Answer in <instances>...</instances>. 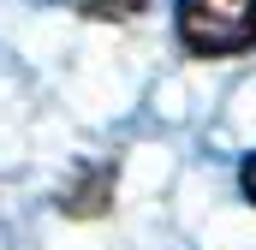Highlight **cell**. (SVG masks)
Listing matches in <instances>:
<instances>
[{
  "mask_svg": "<svg viewBox=\"0 0 256 250\" xmlns=\"http://www.w3.org/2000/svg\"><path fill=\"white\" fill-rule=\"evenodd\" d=\"M179 48L196 60H232L256 48V0H179L173 6Z\"/></svg>",
  "mask_w": 256,
  "mask_h": 250,
  "instance_id": "obj_1",
  "label": "cell"
},
{
  "mask_svg": "<svg viewBox=\"0 0 256 250\" xmlns=\"http://www.w3.org/2000/svg\"><path fill=\"white\" fill-rule=\"evenodd\" d=\"M114 190H120V167L114 161H78L72 179L54 190V208L66 220H102L114 208Z\"/></svg>",
  "mask_w": 256,
  "mask_h": 250,
  "instance_id": "obj_2",
  "label": "cell"
},
{
  "mask_svg": "<svg viewBox=\"0 0 256 250\" xmlns=\"http://www.w3.org/2000/svg\"><path fill=\"white\" fill-rule=\"evenodd\" d=\"M66 6L84 12V18H102V24H126V18L149 12V0H66Z\"/></svg>",
  "mask_w": 256,
  "mask_h": 250,
  "instance_id": "obj_3",
  "label": "cell"
},
{
  "mask_svg": "<svg viewBox=\"0 0 256 250\" xmlns=\"http://www.w3.org/2000/svg\"><path fill=\"white\" fill-rule=\"evenodd\" d=\"M238 190H244V202L256 208V149L244 155V161H238Z\"/></svg>",
  "mask_w": 256,
  "mask_h": 250,
  "instance_id": "obj_4",
  "label": "cell"
}]
</instances>
